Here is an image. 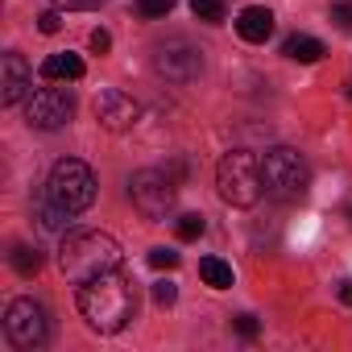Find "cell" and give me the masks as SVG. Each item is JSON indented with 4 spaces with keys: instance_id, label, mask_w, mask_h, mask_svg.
Returning <instances> with one entry per match:
<instances>
[{
    "instance_id": "cell-1",
    "label": "cell",
    "mask_w": 352,
    "mask_h": 352,
    "mask_svg": "<svg viewBox=\"0 0 352 352\" xmlns=\"http://www.w3.org/2000/svg\"><path fill=\"white\" fill-rule=\"evenodd\" d=\"M58 270L71 286H87L112 270H120V245L108 236V232H96V228H75V232H63V245H58Z\"/></svg>"
},
{
    "instance_id": "cell-2",
    "label": "cell",
    "mask_w": 352,
    "mask_h": 352,
    "mask_svg": "<svg viewBox=\"0 0 352 352\" xmlns=\"http://www.w3.org/2000/svg\"><path fill=\"white\" fill-rule=\"evenodd\" d=\"M133 311H137L133 282H129L120 270H112V274H104V278L79 286V315H83L87 327L100 331V336H116V331H124L129 319H133Z\"/></svg>"
},
{
    "instance_id": "cell-3",
    "label": "cell",
    "mask_w": 352,
    "mask_h": 352,
    "mask_svg": "<svg viewBox=\"0 0 352 352\" xmlns=\"http://www.w3.org/2000/svg\"><path fill=\"white\" fill-rule=\"evenodd\" d=\"M216 191L232 208H253L261 199V191H265V183H261V157H253L249 149L224 153L220 166H216Z\"/></svg>"
},
{
    "instance_id": "cell-4",
    "label": "cell",
    "mask_w": 352,
    "mask_h": 352,
    "mask_svg": "<svg viewBox=\"0 0 352 352\" xmlns=\"http://www.w3.org/2000/svg\"><path fill=\"white\" fill-rule=\"evenodd\" d=\"M261 183L274 199H302L307 187H311V166L298 149L290 145H274L265 157H261Z\"/></svg>"
},
{
    "instance_id": "cell-5",
    "label": "cell",
    "mask_w": 352,
    "mask_h": 352,
    "mask_svg": "<svg viewBox=\"0 0 352 352\" xmlns=\"http://www.w3.org/2000/svg\"><path fill=\"white\" fill-rule=\"evenodd\" d=\"M96 174H91V166L87 162H79V157H63V162H54V170H50V183H46V195L58 204V208H67V212H87L91 204H96Z\"/></svg>"
},
{
    "instance_id": "cell-6",
    "label": "cell",
    "mask_w": 352,
    "mask_h": 352,
    "mask_svg": "<svg viewBox=\"0 0 352 352\" xmlns=\"http://www.w3.org/2000/svg\"><path fill=\"white\" fill-rule=\"evenodd\" d=\"M129 199H133V208H137L145 220L162 224V220L174 212L179 187H174V179H170L166 170H137L133 179H129Z\"/></svg>"
},
{
    "instance_id": "cell-7",
    "label": "cell",
    "mask_w": 352,
    "mask_h": 352,
    "mask_svg": "<svg viewBox=\"0 0 352 352\" xmlns=\"http://www.w3.org/2000/svg\"><path fill=\"white\" fill-rule=\"evenodd\" d=\"M5 336L13 340V348H42L50 340V315L42 302L34 298H13L5 311Z\"/></svg>"
},
{
    "instance_id": "cell-8",
    "label": "cell",
    "mask_w": 352,
    "mask_h": 352,
    "mask_svg": "<svg viewBox=\"0 0 352 352\" xmlns=\"http://www.w3.org/2000/svg\"><path fill=\"white\" fill-rule=\"evenodd\" d=\"M71 116H75V100L63 87H38V91L25 96V120H30V129L54 133V129L71 124Z\"/></svg>"
},
{
    "instance_id": "cell-9",
    "label": "cell",
    "mask_w": 352,
    "mask_h": 352,
    "mask_svg": "<svg viewBox=\"0 0 352 352\" xmlns=\"http://www.w3.org/2000/svg\"><path fill=\"white\" fill-rule=\"evenodd\" d=\"M153 71L170 83H195L204 75V54L187 38H170L153 50Z\"/></svg>"
},
{
    "instance_id": "cell-10",
    "label": "cell",
    "mask_w": 352,
    "mask_h": 352,
    "mask_svg": "<svg viewBox=\"0 0 352 352\" xmlns=\"http://www.w3.org/2000/svg\"><path fill=\"white\" fill-rule=\"evenodd\" d=\"M137 116H141V104H137L133 96H124L120 87H104V91L96 96V120H100L108 133H124V129H133Z\"/></svg>"
},
{
    "instance_id": "cell-11",
    "label": "cell",
    "mask_w": 352,
    "mask_h": 352,
    "mask_svg": "<svg viewBox=\"0 0 352 352\" xmlns=\"http://www.w3.org/2000/svg\"><path fill=\"white\" fill-rule=\"evenodd\" d=\"M30 63L17 54V50H9L5 54V63H0V100H5L9 108L13 104H21L25 96H30Z\"/></svg>"
},
{
    "instance_id": "cell-12",
    "label": "cell",
    "mask_w": 352,
    "mask_h": 352,
    "mask_svg": "<svg viewBox=\"0 0 352 352\" xmlns=\"http://www.w3.org/2000/svg\"><path fill=\"white\" fill-rule=\"evenodd\" d=\"M236 34L245 38V42H265L270 34H274V13L270 9H261V5H249V9H241V17H236Z\"/></svg>"
},
{
    "instance_id": "cell-13",
    "label": "cell",
    "mask_w": 352,
    "mask_h": 352,
    "mask_svg": "<svg viewBox=\"0 0 352 352\" xmlns=\"http://www.w3.org/2000/svg\"><path fill=\"white\" fill-rule=\"evenodd\" d=\"M42 79L46 83H75V79H83V58L79 54H50L42 63Z\"/></svg>"
},
{
    "instance_id": "cell-14",
    "label": "cell",
    "mask_w": 352,
    "mask_h": 352,
    "mask_svg": "<svg viewBox=\"0 0 352 352\" xmlns=\"http://www.w3.org/2000/svg\"><path fill=\"white\" fill-rule=\"evenodd\" d=\"M282 54L294 58V63H319L323 58V42L311 38V34H290L286 46H282Z\"/></svg>"
},
{
    "instance_id": "cell-15",
    "label": "cell",
    "mask_w": 352,
    "mask_h": 352,
    "mask_svg": "<svg viewBox=\"0 0 352 352\" xmlns=\"http://www.w3.org/2000/svg\"><path fill=\"white\" fill-rule=\"evenodd\" d=\"M199 278H204L212 290H228V286H232V265L220 261V257H204V261H199Z\"/></svg>"
},
{
    "instance_id": "cell-16",
    "label": "cell",
    "mask_w": 352,
    "mask_h": 352,
    "mask_svg": "<svg viewBox=\"0 0 352 352\" xmlns=\"http://www.w3.org/2000/svg\"><path fill=\"white\" fill-rule=\"evenodd\" d=\"M9 261H13V270H17L21 278H34V274L42 270V249H38V245H17V249L9 253Z\"/></svg>"
},
{
    "instance_id": "cell-17",
    "label": "cell",
    "mask_w": 352,
    "mask_h": 352,
    "mask_svg": "<svg viewBox=\"0 0 352 352\" xmlns=\"http://www.w3.org/2000/svg\"><path fill=\"white\" fill-rule=\"evenodd\" d=\"M71 216H75V212H67V208H58L54 199L38 208V224H42L46 232H71V228H67V224H71Z\"/></svg>"
},
{
    "instance_id": "cell-18",
    "label": "cell",
    "mask_w": 352,
    "mask_h": 352,
    "mask_svg": "<svg viewBox=\"0 0 352 352\" xmlns=\"http://www.w3.org/2000/svg\"><path fill=\"white\" fill-rule=\"evenodd\" d=\"M204 216H195V212H187V216H179V224H174V232H179V241H199L204 236Z\"/></svg>"
},
{
    "instance_id": "cell-19",
    "label": "cell",
    "mask_w": 352,
    "mask_h": 352,
    "mask_svg": "<svg viewBox=\"0 0 352 352\" xmlns=\"http://www.w3.org/2000/svg\"><path fill=\"white\" fill-rule=\"evenodd\" d=\"M191 9H195V17L208 21V25H220V21H224V0H191Z\"/></svg>"
},
{
    "instance_id": "cell-20",
    "label": "cell",
    "mask_w": 352,
    "mask_h": 352,
    "mask_svg": "<svg viewBox=\"0 0 352 352\" xmlns=\"http://www.w3.org/2000/svg\"><path fill=\"white\" fill-rule=\"evenodd\" d=\"M170 9H174V0H137V13L149 17V21H153V17H166Z\"/></svg>"
},
{
    "instance_id": "cell-21",
    "label": "cell",
    "mask_w": 352,
    "mask_h": 352,
    "mask_svg": "<svg viewBox=\"0 0 352 352\" xmlns=\"http://www.w3.org/2000/svg\"><path fill=\"white\" fill-rule=\"evenodd\" d=\"M54 9H63V13H91V9H100L104 0H50Z\"/></svg>"
},
{
    "instance_id": "cell-22",
    "label": "cell",
    "mask_w": 352,
    "mask_h": 352,
    "mask_svg": "<svg viewBox=\"0 0 352 352\" xmlns=\"http://www.w3.org/2000/svg\"><path fill=\"white\" fill-rule=\"evenodd\" d=\"M149 265L153 270H174V265H179V253H174V249H149Z\"/></svg>"
},
{
    "instance_id": "cell-23",
    "label": "cell",
    "mask_w": 352,
    "mask_h": 352,
    "mask_svg": "<svg viewBox=\"0 0 352 352\" xmlns=\"http://www.w3.org/2000/svg\"><path fill=\"white\" fill-rule=\"evenodd\" d=\"M153 302L157 307H174V298H179V290H174V282H153Z\"/></svg>"
},
{
    "instance_id": "cell-24",
    "label": "cell",
    "mask_w": 352,
    "mask_h": 352,
    "mask_svg": "<svg viewBox=\"0 0 352 352\" xmlns=\"http://www.w3.org/2000/svg\"><path fill=\"white\" fill-rule=\"evenodd\" d=\"M331 21L340 30H352V0H336V5H331Z\"/></svg>"
},
{
    "instance_id": "cell-25",
    "label": "cell",
    "mask_w": 352,
    "mask_h": 352,
    "mask_svg": "<svg viewBox=\"0 0 352 352\" xmlns=\"http://www.w3.org/2000/svg\"><path fill=\"white\" fill-rule=\"evenodd\" d=\"M38 30H42V34H58V30H63V9L42 13V17H38Z\"/></svg>"
},
{
    "instance_id": "cell-26",
    "label": "cell",
    "mask_w": 352,
    "mask_h": 352,
    "mask_svg": "<svg viewBox=\"0 0 352 352\" xmlns=\"http://www.w3.org/2000/svg\"><path fill=\"white\" fill-rule=\"evenodd\" d=\"M232 327H236V331H241V336H245V340H253V336H257V331H261V327H257V319H253V315H236V319H232Z\"/></svg>"
},
{
    "instance_id": "cell-27",
    "label": "cell",
    "mask_w": 352,
    "mask_h": 352,
    "mask_svg": "<svg viewBox=\"0 0 352 352\" xmlns=\"http://www.w3.org/2000/svg\"><path fill=\"white\" fill-rule=\"evenodd\" d=\"M91 50H96V54H108V50H112V34H108V30H96V34H91Z\"/></svg>"
},
{
    "instance_id": "cell-28",
    "label": "cell",
    "mask_w": 352,
    "mask_h": 352,
    "mask_svg": "<svg viewBox=\"0 0 352 352\" xmlns=\"http://www.w3.org/2000/svg\"><path fill=\"white\" fill-rule=\"evenodd\" d=\"M340 302H348V307H352V282H340Z\"/></svg>"
},
{
    "instance_id": "cell-29",
    "label": "cell",
    "mask_w": 352,
    "mask_h": 352,
    "mask_svg": "<svg viewBox=\"0 0 352 352\" xmlns=\"http://www.w3.org/2000/svg\"><path fill=\"white\" fill-rule=\"evenodd\" d=\"M348 100H352V83H348Z\"/></svg>"
}]
</instances>
